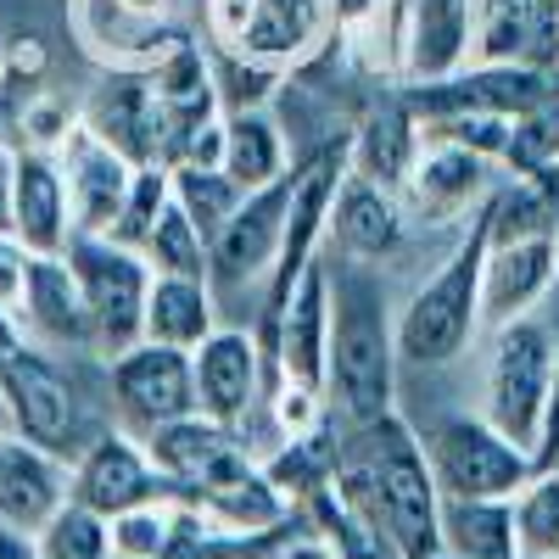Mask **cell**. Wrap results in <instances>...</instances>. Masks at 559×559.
I'll list each match as a JSON object with an SVG mask.
<instances>
[{
  "label": "cell",
  "mask_w": 559,
  "mask_h": 559,
  "mask_svg": "<svg viewBox=\"0 0 559 559\" xmlns=\"http://www.w3.org/2000/svg\"><path fill=\"white\" fill-rule=\"evenodd\" d=\"M324 292H331L324 403H336V414L358 431L392 414V392H397V336H392L386 280L376 263L324 258Z\"/></svg>",
  "instance_id": "6da1fadb"
},
{
  "label": "cell",
  "mask_w": 559,
  "mask_h": 559,
  "mask_svg": "<svg viewBox=\"0 0 559 559\" xmlns=\"http://www.w3.org/2000/svg\"><path fill=\"white\" fill-rule=\"evenodd\" d=\"M481 258H487V213H471V229L459 247L408 292V302L392 313L397 364L442 369L453 364L481 331Z\"/></svg>",
  "instance_id": "7a4b0ae2"
},
{
  "label": "cell",
  "mask_w": 559,
  "mask_h": 559,
  "mask_svg": "<svg viewBox=\"0 0 559 559\" xmlns=\"http://www.w3.org/2000/svg\"><path fill=\"white\" fill-rule=\"evenodd\" d=\"M364 431V476L376 487V503H381V526L397 548V559H431L442 554V526H437V509H442V492H437V476L426 464V448L419 437L392 414H381L376 426H358Z\"/></svg>",
  "instance_id": "3957f363"
},
{
  "label": "cell",
  "mask_w": 559,
  "mask_h": 559,
  "mask_svg": "<svg viewBox=\"0 0 559 559\" xmlns=\"http://www.w3.org/2000/svg\"><path fill=\"white\" fill-rule=\"evenodd\" d=\"M207 51L258 62L286 79L336 34V0H202Z\"/></svg>",
  "instance_id": "277c9868"
},
{
  "label": "cell",
  "mask_w": 559,
  "mask_h": 559,
  "mask_svg": "<svg viewBox=\"0 0 559 559\" xmlns=\"http://www.w3.org/2000/svg\"><path fill=\"white\" fill-rule=\"evenodd\" d=\"M0 397L12 408L17 437H28L45 453H57L62 464L96 442L79 392L57 376V364L45 358L12 319H0Z\"/></svg>",
  "instance_id": "5b68a950"
},
{
  "label": "cell",
  "mask_w": 559,
  "mask_h": 559,
  "mask_svg": "<svg viewBox=\"0 0 559 559\" xmlns=\"http://www.w3.org/2000/svg\"><path fill=\"white\" fill-rule=\"evenodd\" d=\"M548 376H554V324H543L537 313L498 324L492 358H487V414L481 419L526 453L537 448V431H543Z\"/></svg>",
  "instance_id": "8992f818"
},
{
  "label": "cell",
  "mask_w": 559,
  "mask_h": 559,
  "mask_svg": "<svg viewBox=\"0 0 559 559\" xmlns=\"http://www.w3.org/2000/svg\"><path fill=\"white\" fill-rule=\"evenodd\" d=\"M68 269L79 280V297L90 313V336L96 353H123L140 342V324H146V292H152V263L107 241V236H73L68 241Z\"/></svg>",
  "instance_id": "52a82bcc"
},
{
  "label": "cell",
  "mask_w": 559,
  "mask_h": 559,
  "mask_svg": "<svg viewBox=\"0 0 559 559\" xmlns=\"http://www.w3.org/2000/svg\"><path fill=\"white\" fill-rule=\"evenodd\" d=\"M476 0H381V51L397 84H431L471 62Z\"/></svg>",
  "instance_id": "ba28073f"
},
{
  "label": "cell",
  "mask_w": 559,
  "mask_h": 559,
  "mask_svg": "<svg viewBox=\"0 0 559 559\" xmlns=\"http://www.w3.org/2000/svg\"><path fill=\"white\" fill-rule=\"evenodd\" d=\"M419 448H426V464L442 498H509L532 476V453L471 414H453L442 426H431V437Z\"/></svg>",
  "instance_id": "9c48e42d"
},
{
  "label": "cell",
  "mask_w": 559,
  "mask_h": 559,
  "mask_svg": "<svg viewBox=\"0 0 559 559\" xmlns=\"http://www.w3.org/2000/svg\"><path fill=\"white\" fill-rule=\"evenodd\" d=\"M397 102L408 107L414 123H437V118H464V112H492V118H521L554 102V79L526 73V68H487V62H464L448 79L431 84H397Z\"/></svg>",
  "instance_id": "30bf717a"
},
{
  "label": "cell",
  "mask_w": 559,
  "mask_h": 559,
  "mask_svg": "<svg viewBox=\"0 0 559 559\" xmlns=\"http://www.w3.org/2000/svg\"><path fill=\"white\" fill-rule=\"evenodd\" d=\"M286 202H292V168L236 202V213H229L224 229L207 241V286H213V297L218 292H247V286H263L269 280L280 236H286Z\"/></svg>",
  "instance_id": "8fae6325"
},
{
  "label": "cell",
  "mask_w": 559,
  "mask_h": 559,
  "mask_svg": "<svg viewBox=\"0 0 559 559\" xmlns=\"http://www.w3.org/2000/svg\"><path fill=\"white\" fill-rule=\"evenodd\" d=\"M498 179H503L498 163L453 146V140L419 134V152H414V163L397 185V202H403L408 224H459L492 197Z\"/></svg>",
  "instance_id": "7c38bea8"
},
{
  "label": "cell",
  "mask_w": 559,
  "mask_h": 559,
  "mask_svg": "<svg viewBox=\"0 0 559 559\" xmlns=\"http://www.w3.org/2000/svg\"><path fill=\"white\" fill-rule=\"evenodd\" d=\"M274 358V381H292L324 397V347H331V292H324V258L302 269L292 297L280 302L269 336L258 342Z\"/></svg>",
  "instance_id": "4fadbf2b"
},
{
  "label": "cell",
  "mask_w": 559,
  "mask_h": 559,
  "mask_svg": "<svg viewBox=\"0 0 559 559\" xmlns=\"http://www.w3.org/2000/svg\"><path fill=\"white\" fill-rule=\"evenodd\" d=\"M471 62L559 73V0H476Z\"/></svg>",
  "instance_id": "5bb4252c"
},
{
  "label": "cell",
  "mask_w": 559,
  "mask_h": 559,
  "mask_svg": "<svg viewBox=\"0 0 559 559\" xmlns=\"http://www.w3.org/2000/svg\"><path fill=\"white\" fill-rule=\"evenodd\" d=\"M112 397L140 426H163V419L197 414V386H191V353L163 347V342H134L107 358Z\"/></svg>",
  "instance_id": "9a60e30c"
},
{
  "label": "cell",
  "mask_w": 559,
  "mask_h": 559,
  "mask_svg": "<svg viewBox=\"0 0 559 559\" xmlns=\"http://www.w3.org/2000/svg\"><path fill=\"white\" fill-rule=\"evenodd\" d=\"M324 241L336 247V258H353V263H386L403 252L408 241V213L397 202V191L386 185L364 179V174H342L336 197H331V218H324Z\"/></svg>",
  "instance_id": "2e32d148"
},
{
  "label": "cell",
  "mask_w": 559,
  "mask_h": 559,
  "mask_svg": "<svg viewBox=\"0 0 559 559\" xmlns=\"http://www.w3.org/2000/svg\"><path fill=\"white\" fill-rule=\"evenodd\" d=\"M157 492H174V487L152 471L146 448H140L134 437H123V431H102L73 459V476H68V498L84 503V509H96L102 521L123 515V509L146 503Z\"/></svg>",
  "instance_id": "e0dca14e"
},
{
  "label": "cell",
  "mask_w": 559,
  "mask_h": 559,
  "mask_svg": "<svg viewBox=\"0 0 559 559\" xmlns=\"http://www.w3.org/2000/svg\"><path fill=\"white\" fill-rule=\"evenodd\" d=\"M559 280V236H515V241H487L481 258V331L537 313V302Z\"/></svg>",
  "instance_id": "ac0fdd59"
},
{
  "label": "cell",
  "mask_w": 559,
  "mask_h": 559,
  "mask_svg": "<svg viewBox=\"0 0 559 559\" xmlns=\"http://www.w3.org/2000/svg\"><path fill=\"white\" fill-rule=\"evenodd\" d=\"M57 163H62V179H68L73 236H107L123 197H129L134 163L123 152H112L102 134H90L84 123L68 129V140L57 146Z\"/></svg>",
  "instance_id": "d6986e66"
},
{
  "label": "cell",
  "mask_w": 559,
  "mask_h": 559,
  "mask_svg": "<svg viewBox=\"0 0 559 559\" xmlns=\"http://www.w3.org/2000/svg\"><path fill=\"white\" fill-rule=\"evenodd\" d=\"M258 369H263V347L252 331L218 324V331L191 353V386H197V414H207L213 426L236 431L252 397H258Z\"/></svg>",
  "instance_id": "ffe728a7"
},
{
  "label": "cell",
  "mask_w": 559,
  "mask_h": 559,
  "mask_svg": "<svg viewBox=\"0 0 559 559\" xmlns=\"http://www.w3.org/2000/svg\"><path fill=\"white\" fill-rule=\"evenodd\" d=\"M12 236L34 258H62L73 241V213H68V179L57 152L17 146L12 157Z\"/></svg>",
  "instance_id": "44dd1931"
},
{
  "label": "cell",
  "mask_w": 559,
  "mask_h": 559,
  "mask_svg": "<svg viewBox=\"0 0 559 559\" xmlns=\"http://www.w3.org/2000/svg\"><path fill=\"white\" fill-rule=\"evenodd\" d=\"M12 324L39 347V353H79V347H96L90 336V313L79 297V280L68 269V258H28V280H23V302L12 313Z\"/></svg>",
  "instance_id": "7402d4cb"
},
{
  "label": "cell",
  "mask_w": 559,
  "mask_h": 559,
  "mask_svg": "<svg viewBox=\"0 0 559 559\" xmlns=\"http://www.w3.org/2000/svg\"><path fill=\"white\" fill-rule=\"evenodd\" d=\"M62 503H68V464L17 431L0 437V526L34 537Z\"/></svg>",
  "instance_id": "603a6c76"
},
{
  "label": "cell",
  "mask_w": 559,
  "mask_h": 559,
  "mask_svg": "<svg viewBox=\"0 0 559 559\" xmlns=\"http://www.w3.org/2000/svg\"><path fill=\"white\" fill-rule=\"evenodd\" d=\"M146 459L174 492H197L213 476H224L229 464H241L247 453L207 414H179V419H163V426L146 431Z\"/></svg>",
  "instance_id": "cb8c5ba5"
},
{
  "label": "cell",
  "mask_w": 559,
  "mask_h": 559,
  "mask_svg": "<svg viewBox=\"0 0 559 559\" xmlns=\"http://www.w3.org/2000/svg\"><path fill=\"white\" fill-rule=\"evenodd\" d=\"M90 134H102L112 152H123L134 168L140 163H163V118L152 102V79L146 73H107L90 112L79 118Z\"/></svg>",
  "instance_id": "d4e9b609"
},
{
  "label": "cell",
  "mask_w": 559,
  "mask_h": 559,
  "mask_svg": "<svg viewBox=\"0 0 559 559\" xmlns=\"http://www.w3.org/2000/svg\"><path fill=\"white\" fill-rule=\"evenodd\" d=\"M207 515L224 526V532H241V537H263V532H280L292 521V498L280 492L258 464H229L224 476H213L207 487L191 492Z\"/></svg>",
  "instance_id": "484cf974"
},
{
  "label": "cell",
  "mask_w": 559,
  "mask_h": 559,
  "mask_svg": "<svg viewBox=\"0 0 559 559\" xmlns=\"http://www.w3.org/2000/svg\"><path fill=\"white\" fill-rule=\"evenodd\" d=\"M213 331H218V297H213L207 280H191V274H152L140 342H163V347H179V353H197Z\"/></svg>",
  "instance_id": "4316f807"
},
{
  "label": "cell",
  "mask_w": 559,
  "mask_h": 559,
  "mask_svg": "<svg viewBox=\"0 0 559 559\" xmlns=\"http://www.w3.org/2000/svg\"><path fill=\"white\" fill-rule=\"evenodd\" d=\"M218 168L224 179H236L241 191L280 179L292 168V146L286 129L274 123L269 107H247V112H224V146H218Z\"/></svg>",
  "instance_id": "83f0119b"
},
{
  "label": "cell",
  "mask_w": 559,
  "mask_h": 559,
  "mask_svg": "<svg viewBox=\"0 0 559 559\" xmlns=\"http://www.w3.org/2000/svg\"><path fill=\"white\" fill-rule=\"evenodd\" d=\"M414 152H419V123L408 118L403 102H392V107H376L358 123V134L347 140V168L386 185V191H397Z\"/></svg>",
  "instance_id": "f1b7e54d"
},
{
  "label": "cell",
  "mask_w": 559,
  "mask_h": 559,
  "mask_svg": "<svg viewBox=\"0 0 559 559\" xmlns=\"http://www.w3.org/2000/svg\"><path fill=\"white\" fill-rule=\"evenodd\" d=\"M437 526H442V554L453 559H521L509 498H442Z\"/></svg>",
  "instance_id": "f546056e"
},
{
  "label": "cell",
  "mask_w": 559,
  "mask_h": 559,
  "mask_svg": "<svg viewBox=\"0 0 559 559\" xmlns=\"http://www.w3.org/2000/svg\"><path fill=\"white\" fill-rule=\"evenodd\" d=\"M179 521H185V503L179 492H157L146 503L123 509V515L107 521V543L118 559H168L174 537H179Z\"/></svg>",
  "instance_id": "4dcf8cb0"
},
{
  "label": "cell",
  "mask_w": 559,
  "mask_h": 559,
  "mask_svg": "<svg viewBox=\"0 0 559 559\" xmlns=\"http://www.w3.org/2000/svg\"><path fill=\"white\" fill-rule=\"evenodd\" d=\"M168 197H174V207L197 224V236L202 241H213L218 229H224V218L236 213V202L247 197L236 179H224V168H197V163H174L168 168Z\"/></svg>",
  "instance_id": "1f68e13d"
},
{
  "label": "cell",
  "mask_w": 559,
  "mask_h": 559,
  "mask_svg": "<svg viewBox=\"0 0 559 559\" xmlns=\"http://www.w3.org/2000/svg\"><path fill=\"white\" fill-rule=\"evenodd\" d=\"M521 559H559V471H532L521 492H509Z\"/></svg>",
  "instance_id": "d6a6232c"
},
{
  "label": "cell",
  "mask_w": 559,
  "mask_h": 559,
  "mask_svg": "<svg viewBox=\"0 0 559 559\" xmlns=\"http://www.w3.org/2000/svg\"><path fill=\"white\" fill-rule=\"evenodd\" d=\"M34 554L39 559H112V543H107V521L84 503H62L51 521L34 532Z\"/></svg>",
  "instance_id": "836d02e7"
},
{
  "label": "cell",
  "mask_w": 559,
  "mask_h": 559,
  "mask_svg": "<svg viewBox=\"0 0 559 559\" xmlns=\"http://www.w3.org/2000/svg\"><path fill=\"white\" fill-rule=\"evenodd\" d=\"M140 258L152 263V274H191V280H207V241L197 236V224L185 218L168 197V207L157 213L146 247H140Z\"/></svg>",
  "instance_id": "e575fe53"
},
{
  "label": "cell",
  "mask_w": 559,
  "mask_h": 559,
  "mask_svg": "<svg viewBox=\"0 0 559 559\" xmlns=\"http://www.w3.org/2000/svg\"><path fill=\"white\" fill-rule=\"evenodd\" d=\"M163 207H168V168H163V163H140L134 179H129V197H123V207H118V218H112V229H107V241L140 252Z\"/></svg>",
  "instance_id": "d590c367"
},
{
  "label": "cell",
  "mask_w": 559,
  "mask_h": 559,
  "mask_svg": "<svg viewBox=\"0 0 559 559\" xmlns=\"http://www.w3.org/2000/svg\"><path fill=\"white\" fill-rule=\"evenodd\" d=\"M532 471H559V331H554V376H548V403H543V431L532 448Z\"/></svg>",
  "instance_id": "8d00e7d4"
},
{
  "label": "cell",
  "mask_w": 559,
  "mask_h": 559,
  "mask_svg": "<svg viewBox=\"0 0 559 559\" xmlns=\"http://www.w3.org/2000/svg\"><path fill=\"white\" fill-rule=\"evenodd\" d=\"M28 258L17 236H0V319H12L23 302V280H28Z\"/></svg>",
  "instance_id": "74e56055"
},
{
  "label": "cell",
  "mask_w": 559,
  "mask_h": 559,
  "mask_svg": "<svg viewBox=\"0 0 559 559\" xmlns=\"http://www.w3.org/2000/svg\"><path fill=\"white\" fill-rule=\"evenodd\" d=\"M12 157L17 146H0V236H12Z\"/></svg>",
  "instance_id": "f35d334b"
},
{
  "label": "cell",
  "mask_w": 559,
  "mask_h": 559,
  "mask_svg": "<svg viewBox=\"0 0 559 559\" xmlns=\"http://www.w3.org/2000/svg\"><path fill=\"white\" fill-rule=\"evenodd\" d=\"M269 559H336V554L324 548V543H280Z\"/></svg>",
  "instance_id": "ab89813d"
},
{
  "label": "cell",
  "mask_w": 559,
  "mask_h": 559,
  "mask_svg": "<svg viewBox=\"0 0 559 559\" xmlns=\"http://www.w3.org/2000/svg\"><path fill=\"white\" fill-rule=\"evenodd\" d=\"M554 96H559V73H554Z\"/></svg>",
  "instance_id": "60d3db41"
},
{
  "label": "cell",
  "mask_w": 559,
  "mask_h": 559,
  "mask_svg": "<svg viewBox=\"0 0 559 559\" xmlns=\"http://www.w3.org/2000/svg\"><path fill=\"white\" fill-rule=\"evenodd\" d=\"M431 559H453V554H431Z\"/></svg>",
  "instance_id": "b9f144b4"
}]
</instances>
